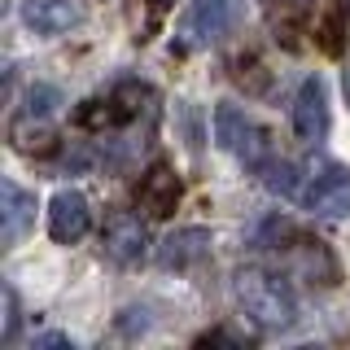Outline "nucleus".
Returning <instances> with one entry per match:
<instances>
[{"instance_id": "1", "label": "nucleus", "mask_w": 350, "mask_h": 350, "mask_svg": "<svg viewBox=\"0 0 350 350\" xmlns=\"http://www.w3.org/2000/svg\"><path fill=\"white\" fill-rule=\"evenodd\" d=\"M237 306L245 311V320L258 333H284V328L298 324V298H293L289 280H280L276 271L262 267H241L232 280Z\"/></svg>"}, {"instance_id": "2", "label": "nucleus", "mask_w": 350, "mask_h": 350, "mask_svg": "<svg viewBox=\"0 0 350 350\" xmlns=\"http://www.w3.org/2000/svg\"><path fill=\"white\" fill-rule=\"evenodd\" d=\"M215 145L224 153H232L245 171H262L276 153H271V131L258 123V118H250L241 105H215Z\"/></svg>"}, {"instance_id": "3", "label": "nucleus", "mask_w": 350, "mask_h": 350, "mask_svg": "<svg viewBox=\"0 0 350 350\" xmlns=\"http://www.w3.org/2000/svg\"><path fill=\"white\" fill-rule=\"evenodd\" d=\"M298 202L315 219H346L350 215V171L342 162H315Z\"/></svg>"}, {"instance_id": "4", "label": "nucleus", "mask_w": 350, "mask_h": 350, "mask_svg": "<svg viewBox=\"0 0 350 350\" xmlns=\"http://www.w3.org/2000/svg\"><path fill=\"white\" fill-rule=\"evenodd\" d=\"M101 250H105L109 262H118V267H136V262H145V254H149V232H145V224H140L131 211H114V215L105 219Z\"/></svg>"}, {"instance_id": "5", "label": "nucleus", "mask_w": 350, "mask_h": 350, "mask_svg": "<svg viewBox=\"0 0 350 350\" xmlns=\"http://www.w3.org/2000/svg\"><path fill=\"white\" fill-rule=\"evenodd\" d=\"M328 88L320 75H306L298 96H293V131H298V140H306V145H320V140L328 136Z\"/></svg>"}, {"instance_id": "6", "label": "nucleus", "mask_w": 350, "mask_h": 350, "mask_svg": "<svg viewBox=\"0 0 350 350\" xmlns=\"http://www.w3.org/2000/svg\"><path fill=\"white\" fill-rule=\"evenodd\" d=\"M88 228H92V206H88V197L79 189L53 193V202H49V237L57 241V245H75V241L88 237Z\"/></svg>"}, {"instance_id": "7", "label": "nucleus", "mask_w": 350, "mask_h": 350, "mask_svg": "<svg viewBox=\"0 0 350 350\" xmlns=\"http://www.w3.org/2000/svg\"><path fill=\"white\" fill-rule=\"evenodd\" d=\"M237 18H241V0H193L184 31H189L193 44H215L237 27Z\"/></svg>"}, {"instance_id": "8", "label": "nucleus", "mask_w": 350, "mask_h": 350, "mask_svg": "<svg viewBox=\"0 0 350 350\" xmlns=\"http://www.w3.org/2000/svg\"><path fill=\"white\" fill-rule=\"evenodd\" d=\"M180 175H175L167 162H153V167L140 175V184H136V206L145 215L153 219H167L175 206H180Z\"/></svg>"}, {"instance_id": "9", "label": "nucleus", "mask_w": 350, "mask_h": 350, "mask_svg": "<svg viewBox=\"0 0 350 350\" xmlns=\"http://www.w3.org/2000/svg\"><path fill=\"white\" fill-rule=\"evenodd\" d=\"M22 22L36 36H62L83 22V5L79 0H22Z\"/></svg>"}, {"instance_id": "10", "label": "nucleus", "mask_w": 350, "mask_h": 350, "mask_svg": "<svg viewBox=\"0 0 350 350\" xmlns=\"http://www.w3.org/2000/svg\"><path fill=\"white\" fill-rule=\"evenodd\" d=\"M31 224H36V197L27 189H18L14 180H5L0 184V241L18 245Z\"/></svg>"}, {"instance_id": "11", "label": "nucleus", "mask_w": 350, "mask_h": 350, "mask_svg": "<svg viewBox=\"0 0 350 350\" xmlns=\"http://www.w3.org/2000/svg\"><path fill=\"white\" fill-rule=\"evenodd\" d=\"M206 254H211V232H206V228H180V232H171L158 250L162 267H171V271H189Z\"/></svg>"}, {"instance_id": "12", "label": "nucleus", "mask_w": 350, "mask_h": 350, "mask_svg": "<svg viewBox=\"0 0 350 350\" xmlns=\"http://www.w3.org/2000/svg\"><path fill=\"white\" fill-rule=\"evenodd\" d=\"M258 175H262V184H267V193H276V197H298L302 184H306L302 167H298V162H289V158H271Z\"/></svg>"}, {"instance_id": "13", "label": "nucleus", "mask_w": 350, "mask_h": 350, "mask_svg": "<svg viewBox=\"0 0 350 350\" xmlns=\"http://www.w3.org/2000/svg\"><path fill=\"white\" fill-rule=\"evenodd\" d=\"M57 105H62V92H57V88H53V83H36L27 92V105H22L18 114L22 118H44V123H49V118L57 114Z\"/></svg>"}, {"instance_id": "14", "label": "nucleus", "mask_w": 350, "mask_h": 350, "mask_svg": "<svg viewBox=\"0 0 350 350\" xmlns=\"http://www.w3.org/2000/svg\"><path fill=\"white\" fill-rule=\"evenodd\" d=\"M342 27H346V9H333V14L320 22V49L328 53V57L342 53Z\"/></svg>"}, {"instance_id": "15", "label": "nucleus", "mask_w": 350, "mask_h": 350, "mask_svg": "<svg viewBox=\"0 0 350 350\" xmlns=\"http://www.w3.org/2000/svg\"><path fill=\"white\" fill-rule=\"evenodd\" d=\"M14 333H18V298L14 289H5V342H14Z\"/></svg>"}, {"instance_id": "16", "label": "nucleus", "mask_w": 350, "mask_h": 350, "mask_svg": "<svg viewBox=\"0 0 350 350\" xmlns=\"http://www.w3.org/2000/svg\"><path fill=\"white\" fill-rule=\"evenodd\" d=\"M31 346H40V350H70V337H62V333H40V337H31Z\"/></svg>"}, {"instance_id": "17", "label": "nucleus", "mask_w": 350, "mask_h": 350, "mask_svg": "<svg viewBox=\"0 0 350 350\" xmlns=\"http://www.w3.org/2000/svg\"><path fill=\"white\" fill-rule=\"evenodd\" d=\"M346 96H350V70H346Z\"/></svg>"}]
</instances>
